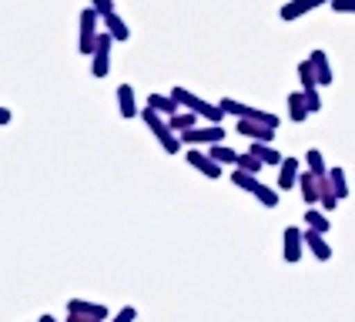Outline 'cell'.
Masks as SVG:
<instances>
[{"instance_id":"cell-1","label":"cell","mask_w":355,"mask_h":322,"mask_svg":"<svg viewBox=\"0 0 355 322\" xmlns=\"http://www.w3.org/2000/svg\"><path fill=\"white\" fill-rule=\"evenodd\" d=\"M141 118L151 128V135L158 138V144L168 151V155H178L181 151V135L171 128V121H164V115H158L155 108H141Z\"/></svg>"},{"instance_id":"cell-2","label":"cell","mask_w":355,"mask_h":322,"mask_svg":"<svg viewBox=\"0 0 355 322\" xmlns=\"http://www.w3.org/2000/svg\"><path fill=\"white\" fill-rule=\"evenodd\" d=\"M171 98H175L181 108H188V111L201 115V118L208 121V124H221V118H225V108H221V104H208L205 98L191 94L188 87H175V91H171Z\"/></svg>"},{"instance_id":"cell-3","label":"cell","mask_w":355,"mask_h":322,"mask_svg":"<svg viewBox=\"0 0 355 322\" xmlns=\"http://www.w3.org/2000/svg\"><path fill=\"white\" fill-rule=\"evenodd\" d=\"M98 24H101V14L94 7L80 10V37H78V51L80 54H94V44H98Z\"/></svg>"},{"instance_id":"cell-4","label":"cell","mask_w":355,"mask_h":322,"mask_svg":"<svg viewBox=\"0 0 355 322\" xmlns=\"http://www.w3.org/2000/svg\"><path fill=\"white\" fill-rule=\"evenodd\" d=\"M104 319H107V309L101 302H87V299L67 302V322H104Z\"/></svg>"},{"instance_id":"cell-5","label":"cell","mask_w":355,"mask_h":322,"mask_svg":"<svg viewBox=\"0 0 355 322\" xmlns=\"http://www.w3.org/2000/svg\"><path fill=\"white\" fill-rule=\"evenodd\" d=\"M111 47H114V37H111L107 31L98 34L94 54H91V74H94V78H107V71H111Z\"/></svg>"},{"instance_id":"cell-6","label":"cell","mask_w":355,"mask_h":322,"mask_svg":"<svg viewBox=\"0 0 355 322\" xmlns=\"http://www.w3.org/2000/svg\"><path fill=\"white\" fill-rule=\"evenodd\" d=\"M221 141H225V128H221V124H205V128L181 131V144H188V148H201V144H221Z\"/></svg>"},{"instance_id":"cell-7","label":"cell","mask_w":355,"mask_h":322,"mask_svg":"<svg viewBox=\"0 0 355 322\" xmlns=\"http://www.w3.org/2000/svg\"><path fill=\"white\" fill-rule=\"evenodd\" d=\"M184 161L195 168V171H201L205 178H221V168L225 164H218L208 151H201V148H188V155H184Z\"/></svg>"},{"instance_id":"cell-8","label":"cell","mask_w":355,"mask_h":322,"mask_svg":"<svg viewBox=\"0 0 355 322\" xmlns=\"http://www.w3.org/2000/svg\"><path fill=\"white\" fill-rule=\"evenodd\" d=\"M278 128H268L261 121H252V118H238V135H245L248 141H272L275 138Z\"/></svg>"},{"instance_id":"cell-9","label":"cell","mask_w":355,"mask_h":322,"mask_svg":"<svg viewBox=\"0 0 355 322\" xmlns=\"http://www.w3.org/2000/svg\"><path fill=\"white\" fill-rule=\"evenodd\" d=\"M329 178V175H325ZM322 175H315V171H302L298 175V188H302V198L309 201V205H318V198H322Z\"/></svg>"},{"instance_id":"cell-10","label":"cell","mask_w":355,"mask_h":322,"mask_svg":"<svg viewBox=\"0 0 355 322\" xmlns=\"http://www.w3.org/2000/svg\"><path fill=\"white\" fill-rule=\"evenodd\" d=\"M322 3H329V0H288V3L278 10V17L282 20H298V17H305L309 10L322 7Z\"/></svg>"},{"instance_id":"cell-11","label":"cell","mask_w":355,"mask_h":322,"mask_svg":"<svg viewBox=\"0 0 355 322\" xmlns=\"http://www.w3.org/2000/svg\"><path fill=\"white\" fill-rule=\"evenodd\" d=\"M118 111H121V118H138L141 115L138 101H135V87H131V84H118Z\"/></svg>"},{"instance_id":"cell-12","label":"cell","mask_w":355,"mask_h":322,"mask_svg":"<svg viewBox=\"0 0 355 322\" xmlns=\"http://www.w3.org/2000/svg\"><path fill=\"white\" fill-rule=\"evenodd\" d=\"M305 245L312 248V255H315L318 262L332 259V245H329V242H325V235H322V232H315V228H305Z\"/></svg>"},{"instance_id":"cell-13","label":"cell","mask_w":355,"mask_h":322,"mask_svg":"<svg viewBox=\"0 0 355 322\" xmlns=\"http://www.w3.org/2000/svg\"><path fill=\"white\" fill-rule=\"evenodd\" d=\"M309 60H312V67H315L318 87H329V84H332V64H329V54H325V51H312Z\"/></svg>"},{"instance_id":"cell-14","label":"cell","mask_w":355,"mask_h":322,"mask_svg":"<svg viewBox=\"0 0 355 322\" xmlns=\"http://www.w3.org/2000/svg\"><path fill=\"white\" fill-rule=\"evenodd\" d=\"M302 242H305V232L302 228H285V262H298L302 259Z\"/></svg>"},{"instance_id":"cell-15","label":"cell","mask_w":355,"mask_h":322,"mask_svg":"<svg viewBox=\"0 0 355 322\" xmlns=\"http://www.w3.org/2000/svg\"><path fill=\"white\" fill-rule=\"evenodd\" d=\"M298 175H302V171H298V158H285L282 164H278V188H285V192L295 188Z\"/></svg>"},{"instance_id":"cell-16","label":"cell","mask_w":355,"mask_h":322,"mask_svg":"<svg viewBox=\"0 0 355 322\" xmlns=\"http://www.w3.org/2000/svg\"><path fill=\"white\" fill-rule=\"evenodd\" d=\"M312 111H309V101H305V91H292L288 94V118L295 121V124H302V121L309 118Z\"/></svg>"},{"instance_id":"cell-17","label":"cell","mask_w":355,"mask_h":322,"mask_svg":"<svg viewBox=\"0 0 355 322\" xmlns=\"http://www.w3.org/2000/svg\"><path fill=\"white\" fill-rule=\"evenodd\" d=\"M248 151H252L261 164H282V161H285L275 148H272V141H252V148H248Z\"/></svg>"},{"instance_id":"cell-18","label":"cell","mask_w":355,"mask_h":322,"mask_svg":"<svg viewBox=\"0 0 355 322\" xmlns=\"http://www.w3.org/2000/svg\"><path fill=\"white\" fill-rule=\"evenodd\" d=\"M305 228H315V232H322V235H329L332 221H329V215H325L322 208H315V205H309V212H305Z\"/></svg>"},{"instance_id":"cell-19","label":"cell","mask_w":355,"mask_h":322,"mask_svg":"<svg viewBox=\"0 0 355 322\" xmlns=\"http://www.w3.org/2000/svg\"><path fill=\"white\" fill-rule=\"evenodd\" d=\"M101 24L107 27V34H111L114 40H128V37H131V31H128L124 17H118V10H114V14H107V17H101Z\"/></svg>"},{"instance_id":"cell-20","label":"cell","mask_w":355,"mask_h":322,"mask_svg":"<svg viewBox=\"0 0 355 322\" xmlns=\"http://www.w3.org/2000/svg\"><path fill=\"white\" fill-rule=\"evenodd\" d=\"M148 108H155L158 115L171 118V115H178V108H181V104H178L171 94H151V98H148Z\"/></svg>"},{"instance_id":"cell-21","label":"cell","mask_w":355,"mask_h":322,"mask_svg":"<svg viewBox=\"0 0 355 322\" xmlns=\"http://www.w3.org/2000/svg\"><path fill=\"white\" fill-rule=\"evenodd\" d=\"M198 118H201V115H195V111H178V115H171V128H175L178 135H181V131H191V128H198Z\"/></svg>"},{"instance_id":"cell-22","label":"cell","mask_w":355,"mask_h":322,"mask_svg":"<svg viewBox=\"0 0 355 322\" xmlns=\"http://www.w3.org/2000/svg\"><path fill=\"white\" fill-rule=\"evenodd\" d=\"M208 155H211L218 164H238V151H232L225 141H221V144H208Z\"/></svg>"},{"instance_id":"cell-23","label":"cell","mask_w":355,"mask_h":322,"mask_svg":"<svg viewBox=\"0 0 355 322\" xmlns=\"http://www.w3.org/2000/svg\"><path fill=\"white\" fill-rule=\"evenodd\" d=\"M298 80H302V91H312V87H318L315 67H312V60H309V58L298 64Z\"/></svg>"},{"instance_id":"cell-24","label":"cell","mask_w":355,"mask_h":322,"mask_svg":"<svg viewBox=\"0 0 355 322\" xmlns=\"http://www.w3.org/2000/svg\"><path fill=\"white\" fill-rule=\"evenodd\" d=\"M232 181H235L238 188H245L248 195H255V188L261 185V181H258V175H252V171H241V168H235V171H232Z\"/></svg>"},{"instance_id":"cell-25","label":"cell","mask_w":355,"mask_h":322,"mask_svg":"<svg viewBox=\"0 0 355 322\" xmlns=\"http://www.w3.org/2000/svg\"><path fill=\"white\" fill-rule=\"evenodd\" d=\"M305 164H309V171H315V175H329V164H325V158H322V151L318 148H309V155H305Z\"/></svg>"},{"instance_id":"cell-26","label":"cell","mask_w":355,"mask_h":322,"mask_svg":"<svg viewBox=\"0 0 355 322\" xmlns=\"http://www.w3.org/2000/svg\"><path fill=\"white\" fill-rule=\"evenodd\" d=\"M329 181H332V188H336L338 198L349 195V185H345V171H342V168H329Z\"/></svg>"},{"instance_id":"cell-27","label":"cell","mask_w":355,"mask_h":322,"mask_svg":"<svg viewBox=\"0 0 355 322\" xmlns=\"http://www.w3.org/2000/svg\"><path fill=\"white\" fill-rule=\"evenodd\" d=\"M255 198L265 205V208H278V192L275 188H268V185H258L255 188Z\"/></svg>"},{"instance_id":"cell-28","label":"cell","mask_w":355,"mask_h":322,"mask_svg":"<svg viewBox=\"0 0 355 322\" xmlns=\"http://www.w3.org/2000/svg\"><path fill=\"white\" fill-rule=\"evenodd\" d=\"M235 168H241V171H252V175H258V171H261V161H258L255 155L248 151V155H238V164H235Z\"/></svg>"},{"instance_id":"cell-29","label":"cell","mask_w":355,"mask_h":322,"mask_svg":"<svg viewBox=\"0 0 355 322\" xmlns=\"http://www.w3.org/2000/svg\"><path fill=\"white\" fill-rule=\"evenodd\" d=\"M329 7L336 14H355V0H329Z\"/></svg>"},{"instance_id":"cell-30","label":"cell","mask_w":355,"mask_h":322,"mask_svg":"<svg viewBox=\"0 0 355 322\" xmlns=\"http://www.w3.org/2000/svg\"><path fill=\"white\" fill-rule=\"evenodd\" d=\"M91 7L98 10L101 17H107V14H114V0H91Z\"/></svg>"},{"instance_id":"cell-31","label":"cell","mask_w":355,"mask_h":322,"mask_svg":"<svg viewBox=\"0 0 355 322\" xmlns=\"http://www.w3.org/2000/svg\"><path fill=\"white\" fill-rule=\"evenodd\" d=\"M305 101H309V111H312V115H315V111H322V98H318V87L305 91Z\"/></svg>"},{"instance_id":"cell-32","label":"cell","mask_w":355,"mask_h":322,"mask_svg":"<svg viewBox=\"0 0 355 322\" xmlns=\"http://www.w3.org/2000/svg\"><path fill=\"white\" fill-rule=\"evenodd\" d=\"M135 316H138V309H131V305H124V309H121L118 316H114V319L111 322H135Z\"/></svg>"},{"instance_id":"cell-33","label":"cell","mask_w":355,"mask_h":322,"mask_svg":"<svg viewBox=\"0 0 355 322\" xmlns=\"http://www.w3.org/2000/svg\"><path fill=\"white\" fill-rule=\"evenodd\" d=\"M10 121H14L10 108H0V128H3V124H10Z\"/></svg>"},{"instance_id":"cell-34","label":"cell","mask_w":355,"mask_h":322,"mask_svg":"<svg viewBox=\"0 0 355 322\" xmlns=\"http://www.w3.org/2000/svg\"><path fill=\"white\" fill-rule=\"evenodd\" d=\"M37 322H58V319H54V316H40Z\"/></svg>"}]
</instances>
